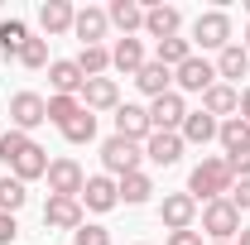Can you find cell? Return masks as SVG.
<instances>
[{"instance_id":"e0dca14e","label":"cell","mask_w":250,"mask_h":245,"mask_svg":"<svg viewBox=\"0 0 250 245\" xmlns=\"http://www.w3.org/2000/svg\"><path fill=\"white\" fill-rule=\"evenodd\" d=\"M106 29H111V20H106V10H96V5L77 10V20H72V34L82 39V48L101 43V39H106Z\"/></svg>"},{"instance_id":"83f0119b","label":"cell","mask_w":250,"mask_h":245,"mask_svg":"<svg viewBox=\"0 0 250 245\" xmlns=\"http://www.w3.org/2000/svg\"><path fill=\"white\" fill-rule=\"evenodd\" d=\"M29 39L34 34H29L24 20H5V24H0V53H5V58H20V48H24Z\"/></svg>"},{"instance_id":"1f68e13d","label":"cell","mask_w":250,"mask_h":245,"mask_svg":"<svg viewBox=\"0 0 250 245\" xmlns=\"http://www.w3.org/2000/svg\"><path fill=\"white\" fill-rule=\"evenodd\" d=\"M24 202H29V187L20 183V178H10V173H5V178H0V212H20V207H24Z\"/></svg>"},{"instance_id":"6da1fadb","label":"cell","mask_w":250,"mask_h":245,"mask_svg":"<svg viewBox=\"0 0 250 245\" xmlns=\"http://www.w3.org/2000/svg\"><path fill=\"white\" fill-rule=\"evenodd\" d=\"M0 163L10 168V178H20V183H34V178H43L48 173V154H43V144H34L24 130H5L0 135Z\"/></svg>"},{"instance_id":"d4e9b609","label":"cell","mask_w":250,"mask_h":245,"mask_svg":"<svg viewBox=\"0 0 250 245\" xmlns=\"http://www.w3.org/2000/svg\"><path fill=\"white\" fill-rule=\"evenodd\" d=\"M217 130H221V121H212L207 111H188V121H183V144H212L217 140Z\"/></svg>"},{"instance_id":"30bf717a","label":"cell","mask_w":250,"mask_h":245,"mask_svg":"<svg viewBox=\"0 0 250 245\" xmlns=\"http://www.w3.org/2000/svg\"><path fill=\"white\" fill-rule=\"evenodd\" d=\"M159 221H164L168 231H192V221H197V202H192L188 192H168V197L159 202Z\"/></svg>"},{"instance_id":"2e32d148","label":"cell","mask_w":250,"mask_h":245,"mask_svg":"<svg viewBox=\"0 0 250 245\" xmlns=\"http://www.w3.org/2000/svg\"><path fill=\"white\" fill-rule=\"evenodd\" d=\"M178 29H183V15H178L173 5H149V10H145V34H149V39L164 43V39H178Z\"/></svg>"},{"instance_id":"e575fe53","label":"cell","mask_w":250,"mask_h":245,"mask_svg":"<svg viewBox=\"0 0 250 245\" xmlns=\"http://www.w3.org/2000/svg\"><path fill=\"white\" fill-rule=\"evenodd\" d=\"M72 245H111V231H106V226H92V221H82V226L72 231Z\"/></svg>"},{"instance_id":"3957f363","label":"cell","mask_w":250,"mask_h":245,"mask_svg":"<svg viewBox=\"0 0 250 245\" xmlns=\"http://www.w3.org/2000/svg\"><path fill=\"white\" fill-rule=\"evenodd\" d=\"M202 231H207L217 245H231V236H241V212L231 207V197L202 202Z\"/></svg>"},{"instance_id":"7a4b0ae2","label":"cell","mask_w":250,"mask_h":245,"mask_svg":"<svg viewBox=\"0 0 250 245\" xmlns=\"http://www.w3.org/2000/svg\"><path fill=\"white\" fill-rule=\"evenodd\" d=\"M231 183H236V173L226 168V159H202L188 173V197L192 202H217V197L231 192Z\"/></svg>"},{"instance_id":"8992f818","label":"cell","mask_w":250,"mask_h":245,"mask_svg":"<svg viewBox=\"0 0 250 245\" xmlns=\"http://www.w3.org/2000/svg\"><path fill=\"white\" fill-rule=\"evenodd\" d=\"M183 121H188L183 92H164V96H154V101H149V125H154V130L178 135V130H183Z\"/></svg>"},{"instance_id":"5b68a950","label":"cell","mask_w":250,"mask_h":245,"mask_svg":"<svg viewBox=\"0 0 250 245\" xmlns=\"http://www.w3.org/2000/svg\"><path fill=\"white\" fill-rule=\"evenodd\" d=\"M43 178H48V197H82V187H87V173L77 159H53Z\"/></svg>"},{"instance_id":"44dd1931","label":"cell","mask_w":250,"mask_h":245,"mask_svg":"<svg viewBox=\"0 0 250 245\" xmlns=\"http://www.w3.org/2000/svg\"><path fill=\"white\" fill-rule=\"evenodd\" d=\"M106 20L130 39L135 29H145V5H135V0H111V5H106Z\"/></svg>"},{"instance_id":"8d00e7d4","label":"cell","mask_w":250,"mask_h":245,"mask_svg":"<svg viewBox=\"0 0 250 245\" xmlns=\"http://www.w3.org/2000/svg\"><path fill=\"white\" fill-rule=\"evenodd\" d=\"M226 168H231L236 178H250V149H236V154H226Z\"/></svg>"},{"instance_id":"5bb4252c","label":"cell","mask_w":250,"mask_h":245,"mask_svg":"<svg viewBox=\"0 0 250 245\" xmlns=\"http://www.w3.org/2000/svg\"><path fill=\"white\" fill-rule=\"evenodd\" d=\"M82 106L87 111H116L121 106V87H116V77H87V87H82Z\"/></svg>"},{"instance_id":"4fadbf2b","label":"cell","mask_w":250,"mask_h":245,"mask_svg":"<svg viewBox=\"0 0 250 245\" xmlns=\"http://www.w3.org/2000/svg\"><path fill=\"white\" fill-rule=\"evenodd\" d=\"M43 226H53V231H77V226H82V202H77V197H48V202H43Z\"/></svg>"},{"instance_id":"7c38bea8","label":"cell","mask_w":250,"mask_h":245,"mask_svg":"<svg viewBox=\"0 0 250 245\" xmlns=\"http://www.w3.org/2000/svg\"><path fill=\"white\" fill-rule=\"evenodd\" d=\"M77 202H82L87 212H111V207H121V192H116V178H106V173H92Z\"/></svg>"},{"instance_id":"52a82bcc","label":"cell","mask_w":250,"mask_h":245,"mask_svg":"<svg viewBox=\"0 0 250 245\" xmlns=\"http://www.w3.org/2000/svg\"><path fill=\"white\" fill-rule=\"evenodd\" d=\"M140 159H145V149H140L135 140H121V135H111V140L101 144V163H106V173H116V178L135 173V168H140Z\"/></svg>"},{"instance_id":"f546056e","label":"cell","mask_w":250,"mask_h":245,"mask_svg":"<svg viewBox=\"0 0 250 245\" xmlns=\"http://www.w3.org/2000/svg\"><path fill=\"white\" fill-rule=\"evenodd\" d=\"M77 67H82V77H106V72H111V48H106V43L82 48V53H77Z\"/></svg>"},{"instance_id":"ab89813d","label":"cell","mask_w":250,"mask_h":245,"mask_svg":"<svg viewBox=\"0 0 250 245\" xmlns=\"http://www.w3.org/2000/svg\"><path fill=\"white\" fill-rule=\"evenodd\" d=\"M241 121H250V87L241 92Z\"/></svg>"},{"instance_id":"f1b7e54d","label":"cell","mask_w":250,"mask_h":245,"mask_svg":"<svg viewBox=\"0 0 250 245\" xmlns=\"http://www.w3.org/2000/svg\"><path fill=\"white\" fill-rule=\"evenodd\" d=\"M62 140H67V144H92V140H96V116L87 111V106L62 125Z\"/></svg>"},{"instance_id":"d6986e66","label":"cell","mask_w":250,"mask_h":245,"mask_svg":"<svg viewBox=\"0 0 250 245\" xmlns=\"http://www.w3.org/2000/svg\"><path fill=\"white\" fill-rule=\"evenodd\" d=\"M202 111H207L212 121H221V116L231 121V111H241V92H236V87H226V82H217V87H207V92H202Z\"/></svg>"},{"instance_id":"f35d334b","label":"cell","mask_w":250,"mask_h":245,"mask_svg":"<svg viewBox=\"0 0 250 245\" xmlns=\"http://www.w3.org/2000/svg\"><path fill=\"white\" fill-rule=\"evenodd\" d=\"M168 245H202V231H168Z\"/></svg>"},{"instance_id":"836d02e7","label":"cell","mask_w":250,"mask_h":245,"mask_svg":"<svg viewBox=\"0 0 250 245\" xmlns=\"http://www.w3.org/2000/svg\"><path fill=\"white\" fill-rule=\"evenodd\" d=\"M20 62H24V67H48V39H29V43L20 48Z\"/></svg>"},{"instance_id":"8fae6325","label":"cell","mask_w":250,"mask_h":245,"mask_svg":"<svg viewBox=\"0 0 250 245\" xmlns=\"http://www.w3.org/2000/svg\"><path fill=\"white\" fill-rule=\"evenodd\" d=\"M116 135H121V140H135V144L149 140V135H154V125H149V106H130V101L116 106Z\"/></svg>"},{"instance_id":"484cf974","label":"cell","mask_w":250,"mask_h":245,"mask_svg":"<svg viewBox=\"0 0 250 245\" xmlns=\"http://www.w3.org/2000/svg\"><path fill=\"white\" fill-rule=\"evenodd\" d=\"M246 72H250V53L241 43H226L217 53V77H226V87H231V82H241Z\"/></svg>"},{"instance_id":"cb8c5ba5","label":"cell","mask_w":250,"mask_h":245,"mask_svg":"<svg viewBox=\"0 0 250 245\" xmlns=\"http://www.w3.org/2000/svg\"><path fill=\"white\" fill-rule=\"evenodd\" d=\"M116 192H121L125 207H140V202H149V197H154V183H149V173H145V168H135V173L116 178Z\"/></svg>"},{"instance_id":"277c9868","label":"cell","mask_w":250,"mask_h":245,"mask_svg":"<svg viewBox=\"0 0 250 245\" xmlns=\"http://www.w3.org/2000/svg\"><path fill=\"white\" fill-rule=\"evenodd\" d=\"M34 125H48V96L15 92L10 96V130H24V135H29Z\"/></svg>"},{"instance_id":"ac0fdd59","label":"cell","mask_w":250,"mask_h":245,"mask_svg":"<svg viewBox=\"0 0 250 245\" xmlns=\"http://www.w3.org/2000/svg\"><path fill=\"white\" fill-rule=\"evenodd\" d=\"M145 159H154L159 168H173V163L183 159V135H164V130H154V135L145 140Z\"/></svg>"},{"instance_id":"9a60e30c","label":"cell","mask_w":250,"mask_h":245,"mask_svg":"<svg viewBox=\"0 0 250 245\" xmlns=\"http://www.w3.org/2000/svg\"><path fill=\"white\" fill-rule=\"evenodd\" d=\"M48 82H53V96H82V87H87V77H82L77 58L48 62Z\"/></svg>"},{"instance_id":"9c48e42d","label":"cell","mask_w":250,"mask_h":245,"mask_svg":"<svg viewBox=\"0 0 250 245\" xmlns=\"http://www.w3.org/2000/svg\"><path fill=\"white\" fill-rule=\"evenodd\" d=\"M173 92H207V87H217V62H207V58H192L183 62V67H173Z\"/></svg>"},{"instance_id":"603a6c76","label":"cell","mask_w":250,"mask_h":245,"mask_svg":"<svg viewBox=\"0 0 250 245\" xmlns=\"http://www.w3.org/2000/svg\"><path fill=\"white\" fill-rule=\"evenodd\" d=\"M135 87H140V92L145 96H164V92H173V72H168V67H164V62H145V67H140V72H135Z\"/></svg>"},{"instance_id":"ffe728a7","label":"cell","mask_w":250,"mask_h":245,"mask_svg":"<svg viewBox=\"0 0 250 245\" xmlns=\"http://www.w3.org/2000/svg\"><path fill=\"white\" fill-rule=\"evenodd\" d=\"M145 62L149 58H145V43H140V39H116V48H111V67H116V72L135 77Z\"/></svg>"},{"instance_id":"d6a6232c","label":"cell","mask_w":250,"mask_h":245,"mask_svg":"<svg viewBox=\"0 0 250 245\" xmlns=\"http://www.w3.org/2000/svg\"><path fill=\"white\" fill-rule=\"evenodd\" d=\"M77 111H82V101H77V96H48V121L58 125V130L72 121Z\"/></svg>"},{"instance_id":"b9f144b4","label":"cell","mask_w":250,"mask_h":245,"mask_svg":"<svg viewBox=\"0 0 250 245\" xmlns=\"http://www.w3.org/2000/svg\"><path fill=\"white\" fill-rule=\"evenodd\" d=\"M246 53H250V29H246Z\"/></svg>"},{"instance_id":"74e56055","label":"cell","mask_w":250,"mask_h":245,"mask_svg":"<svg viewBox=\"0 0 250 245\" xmlns=\"http://www.w3.org/2000/svg\"><path fill=\"white\" fill-rule=\"evenodd\" d=\"M15 236H20V226H15V216H10V212H0V245H10Z\"/></svg>"},{"instance_id":"60d3db41","label":"cell","mask_w":250,"mask_h":245,"mask_svg":"<svg viewBox=\"0 0 250 245\" xmlns=\"http://www.w3.org/2000/svg\"><path fill=\"white\" fill-rule=\"evenodd\" d=\"M236 245H250V226H241V241H236Z\"/></svg>"},{"instance_id":"7402d4cb","label":"cell","mask_w":250,"mask_h":245,"mask_svg":"<svg viewBox=\"0 0 250 245\" xmlns=\"http://www.w3.org/2000/svg\"><path fill=\"white\" fill-rule=\"evenodd\" d=\"M72 20H77V10H72L67 0H43V5H39V24H43V34H67Z\"/></svg>"},{"instance_id":"4dcf8cb0","label":"cell","mask_w":250,"mask_h":245,"mask_svg":"<svg viewBox=\"0 0 250 245\" xmlns=\"http://www.w3.org/2000/svg\"><path fill=\"white\" fill-rule=\"evenodd\" d=\"M188 58H192V39H164V43L154 48V62H164L168 72H173V67H183Z\"/></svg>"},{"instance_id":"4316f807","label":"cell","mask_w":250,"mask_h":245,"mask_svg":"<svg viewBox=\"0 0 250 245\" xmlns=\"http://www.w3.org/2000/svg\"><path fill=\"white\" fill-rule=\"evenodd\" d=\"M217 140H221V149H226V154H236V149H250V121H241V116L221 121Z\"/></svg>"},{"instance_id":"d590c367","label":"cell","mask_w":250,"mask_h":245,"mask_svg":"<svg viewBox=\"0 0 250 245\" xmlns=\"http://www.w3.org/2000/svg\"><path fill=\"white\" fill-rule=\"evenodd\" d=\"M226 197H231V207H236V212H250V178L231 183V192H226Z\"/></svg>"},{"instance_id":"7bdbcfd3","label":"cell","mask_w":250,"mask_h":245,"mask_svg":"<svg viewBox=\"0 0 250 245\" xmlns=\"http://www.w3.org/2000/svg\"><path fill=\"white\" fill-rule=\"evenodd\" d=\"M246 15H250V0H246Z\"/></svg>"},{"instance_id":"ba28073f","label":"cell","mask_w":250,"mask_h":245,"mask_svg":"<svg viewBox=\"0 0 250 245\" xmlns=\"http://www.w3.org/2000/svg\"><path fill=\"white\" fill-rule=\"evenodd\" d=\"M192 43H202V48H226L231 43V15L226 10H207V15H197V24H192Z\"/></svg>"}]
</instances>
